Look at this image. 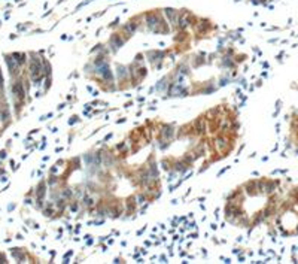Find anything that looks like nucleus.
Segmentation results:
<instances>
[{
  "label": "nucleus",
  "mask_w": 298,
  "mask_h": 264,
  "mask_svg": "<svg viewBox=\"0 0 298 264\" xmlns=\"http://www.w3.org/2000/svg\"><path fill=\"white\" fill-rule=\"evenodd\" d=\"M277 227L283 236L298 234V187L291 191L277 218Z\"/></svg>",
  "instance_id": "obj_1"
},
{
  "label": "nucleus",
  "mask_w": 298,
  "mask_h": 264,
  "mask_svg": "<svg viewBox=\"0 0 298 264\" xmlns=\"http://www.w3.org/2000/svg\"><path fill=\"white\" fill-rule=\"evenodd\" d=\"M143 18H145L146 27H148L151 31H154V29L158 27L160 23L163 21V16H161V14H158V12H148V14L143 15Z\"/></svg>",
  "instance_id": "obj_2"
},
{
  "label": "nucleus",
  "mask_w": 298,
  "mask_h": 264,
  "mask_svg": "<svg viewBox=\"0 0 298 264\" xmlns=\"http://www.w3.org/2000/svg\"><path fill=\"white\" fill-rule=\"evenodd\" d=\"M163 14L164 16H165V20H167V23L170 24V27H178V18H179V11H176V9L173 8H165L163 9Z\"/></svg>",
  "instance_id": "obj_3"
},
{
  "label": "nucleus",
  "mask_w": 298,
  "mask_h": 264,
  "mask_svg": "<svg viewBox=\"0 0 298 264\" xmlns=\"http://www.w3.org/2000/svg\"><path fill=\"white\" fill-rule=\"evenodd\" d=\"M124 39H122V36L119 34V33H113L111 36V39H109V45L113 48V51H116L118 48H121V46L124 45Z\"/></svg>",
  "instance_id": "obj_4"
},
{
  "label": "nucleus",
  "mask_w": 298,
  "mask_h": 264,
  "mask_svg": "<svg viewBox=\"0 0 298 264\" xmlns=\"http://www.w3.org/2000/svg\"><path fill=\"white\" fill-rule=\"evenodd\" d=\"M194 29H195L197 33H206V31L210 29V21H209V20H204V18H198L195 25H194Z\"/></svg>",
  "instance_id": "obj_5"
},
{
  "label": "nucleus",
  "mask_w": 298,
  "mask_h": 264,
  "mask_svg": "<svg viewBox=\"0 0 298 264\" xmlns=\"http://www.w3.org/2000/svg\"><path fill=\"white\" fill-rule=\"evenodd\" d=\"M291 131H292V140L298 145V111L291 120Z\"/></svg>",
  "instance_id": "obj_6"
},
{
  "label": "nucleus",
  "mask_w": 298,
  "mask_h": 264,
  "mask_svg": "<svg viewBox=\"0 0 298 264\" xmlns=\"http://www.w3.org/2000/svg\"><path fill=\"white\" fill-rule=\"evenodd\" d=\"M216 149L221 152V154L228 152V149H230V142H228V139H227V137H218V139H216Z\"/></svg>",
  "instance_id": "obj_7"
},
{
  "label": "nucleus",
  "mask_w": 298,
  "mask_h": 264,
  "mask_svg": "<svg viewBox=\"0 0 298 264\" xmlns=\"http://www.w3.org/2000/svg\"><path fill=\"white\" fill-rule=\"evenodd\" d=\"M246 193L249 194V196H256V194H261L260 188H258V182L256 181H249L247 184H246Z\"/></svg>",
  "instance_id": "obj_8"
},
{
  "label": "nucleus",
  "mask_w": 298,
  "mask_h": 264,
  "mask_svg": "<svg viewBox=\"0 0 298 264\" xmlns=\"http://www.w3.org/2000/svg\"><path fill=\"white\" fill-rule=\"evenodd\" d=\"M136 29H137V23H136L134 20H130L128 23H125L124 25H122V31L125 33L128 38H130L134 31H136Z\"/></svg>",
  "instance_id": "obj_9"
},
{
  "label": "nucleus",
  "mask_w": 298,
  "mask_h": 264,
  "mask_svg": "<svg viewBox=\"0 0 298 264\" xmlns=\"http://www.w3.org/2000/svg\"><path fill=\"white\" fill-rule=\"evenodd\" d=\"M160 133H161V137L165 139V140H170L171 137L174 136V130H173V127H170V125H164L163 130H161Z\"/></svg>",
  "instance_id": "obj_10"
},
{
  "label": "nucleus",
  "mask_w": 298,
  "mask_h": 264,
  "mask_svg": "<svg viewBox=\"0 0 298 264\" xmlns=\"http://www.w3.org/2000/svg\"><path fill=\"white\" fill-rule=\"evenodd\" d=\"M12 91H14V94L18 98H22V97H24V94H25V91H24V85H22L21 82H15L14 85H12Z\"/></svg>",
  "instance_id": "obj_11"
},
{
  "label": "nucleus",
  "mask_w": 298,
  "mask_h": 264,
  "mask_svg": "<svg viewBox=\"0 0 298 264\" xmlns=\"http://www.w3.org/2000/svg\"><path fill=\"white\" fill-rule=\"evenodd\" d=\"M195 130H197V133H200V134H203V133L206 131V120H204V118H200V120L195 122Z\"/></svg>",
  "instance_id": "obj_12"
},
{
  "label": "nucleus",
  "mask_w": 298,
  "mask_h": 264,
  "mask_svg": "<svg viewBox=\"0 0 298 264\" xmlns=\"http://www.w3.org/2000/svg\"><path fill=\"white\" fill-rule=\"evenodd\" d=\"M6 61H7V66H9L11 73H16V69H18V61L15 60V58H11V57H7Z\"/></svg>",
  "instance_id": "obj_13"
},
{
  "label": "nucleus",
  "mask_w": 298,
  "mask_h": 264,
  "mask_svg": "<svg viewBox=\"0 0 298 264\" xmlns=\"http://www.w3.org/2000/svg\"><path fill=\"white\" fill-rule=\"evenodd\" d=\"M128 76V70L124 66H118V78L119 79H125Z\"/></svg>",
  "instance_id": "obj_14"
},
{
  "label": "nucleus",
  "mask_w": 298,
  "mask_h": 264,
  "mask_svg": "<svg viewBox=\"0 0 298 264\" xmlns=\"http://www.w3.org/2000/svg\"><path fill=\"white\" fill-rule=\"evenodd\" d=\"M102 78H103V79H104V81H106V82H112V78H113V76H112L111 69H109V67L106 69V70H104L103 73H102Z\"/></svg>",
  "instance_id": "obj_15"
},
{
  "label": "nucleus",
  "mask_w": 298,
  "mask_h": 264,
  "mask_svg": "<svg viewBox=\"0 0 298 264\" xmlns=\"http://www.w3.org/2000/svg\"><path fill=\"white\" fill-rule=\"evenodd\" d=\"M174 169H176V172H182V173H185L186 172V164L183 163V161H178L176 164H174Z\"/></svg>",
  "instance_id": "obj_16"
},
{
  "label": "nucleus",
  "mask_w": 298,
  "mask_h": 264,
  "mask_svg": "<svg viewBox=\"0 0 298 264\" xmlns=\"http://www.w3.org/2000/svg\"><path fill=\"white\" fill-rule=\"evenodd\" d=\"M45 196V184H40L37 187V198H43Z\"/></svg>",
  "instance_id": "obj_17"
},
{
  "label": "nucleus",
  "mask_w": 298,
  "mask_h": 264,
  "mask_svg": "<svg viewBox=\"0 0 298 264\" xmlns=\"http://www.w3.org/2000/svg\"><path fill=\"white\" fill-rule=\"evenodd\" d=\"M84 204H85L87 207H91V206H94V200L89 196H85L84 197Z\"/></svg>",
  "instance_id": "obj_18"
},
{
  "label": "nucleus",
  "mask_w": 298,
  "mask_h": 264,
  "mask_svg": "<svg viewBox=\"0 0 298 264\" xmlns=\"http://www.w3.org/2000/svg\"><path fill=\"white\" fill-rule=\"evenodd\" d=\"M104 163H106L107 166H111V164H113V163H115V158L112 157L111 154H107V155H106V160H104Z\"/></svg>",
  "instance_id": "obj_19"
},
{
  "label": "nucleus",
  "mask_w": 298,
  "mask_h": 264,
  "mask_svg": "<svg viewBox=\"0 0 298 264\" xmlns=\"http://www.w3.org/2000/svg\"><path fill=\"white\" fill-rule=\"evenodd\" d=\"M165 87H167V81H165V79H163V81H160V84L156 85V90L161 91V90H164Z\"/></svg>",
  "instance_id": "obj_20"
},
{
  "label": "nucleus",
  "mask_w": 298,
  "mask_h": 264,
  "mask_svg": "<svg viewBox=\"0 0 298 264\" xmlns=\"http://www.w3.org/2000/svg\"><path fill=\"white\" fill-rule=\"evenodd\" d=\"M61 196L66 197V198H69V197H72V191L70 189H63V193H61Z\"/></svg>",
  "instance_id": "obj_21"
},
{
  "label": "nucleus",
  "mask_w": 298,
  "mask_h": 264,
  "mask_svg": "<svg viewBox=\"0 0 298 264\" xmlns=\"http://www.w3.org/2000/svg\"><path fill=\"white\" fill-rule=\"evenodd\" d=\"M127 207H128V212H133V209H134V202H133V200H128V202H127Z\"/></svg>",
  "instance_id": "obj_22"
},
{
  "label": "nucleus",
  "mask_w": 298,
  "mask_h": 264,
  "mask_svg": "<svg viewBox=\"0 0 298 264\" xmlns=\"http://www.w3.org/2000/svg\"><path fill=\"white\" fill-rule=\"evenodd\" d=\"M179 73H180V75H182V73H183V75H186V73H188V67H186L185 64L179 67Z\"/></svg>",
  "instance_id": "obj_23"
},
{
  "label": "nucleus",
  "mask_w": 298,
  "mask_h": 264,
  "mask_svg": "<svg viewBox=\"0 0 298 264\" xmlns=\"http://www.w3.org/2000/svg\"><path fill=\"white\" fill-rule=\"evenodd\" d=\"M192 161H194L192 155H186L185 158H183V163H192Z\"/></svg>",
  "instance_id": "obj_24"
},
{
  "label": "nucleus",
  "mask_w": 298,
  "mask_h": 264,
  "mask_svg": "<svg viewBox=\"0 0 298 264\" xmlns=\"http://www.w3.org/2000/svg\"><path fill=\"white\" fill-rule=\"evenodd\" d=\"M70 209H72V212H78V209H79V206H78V203L74 202V203L70 204Z\"/></svg>",
  "instance_id": "obj_25"
},
{
  "label": "nucleus",
  "mask_w": 298,
  "mask_h": 264,
  "mask_svg": "<svg viewBox=\"0 0 298 264\" xmlns=\"http://www.w3.org/2000/svg\"><path fill=\"white\" fill-rule=\"evenodd\" d=\"M203 63H204V60H203L201 57H197V60H195L194 64H195V66H200V64H203Z\"/></svg>",
  "instance_id": "obj_26"
},
{
  "label": "nucleus",
  "mask_w": 298,
  "mask_h": 264,
  "mask_svg": "<svg viewBox=\"0 0 298 264\" xmlns=\"http://www.w3.org/2000/svg\"><path fill=\"white\" fill-rule=\"evenodd\" d=\"M137 198H139V203H143V202H145V196H143V194H140Z\"/></svg>",
  "instance_id": "obj_27"
},
{
  "label": "nucleus",
  "mask_w": 298,
  "mask_h": 264,
  "mask_svg": "<svg viewBox=\"0 0 298 264\" xmlns=\"http://www.w3.org/2000/svg\"><path fill=\"white\" fill-rule=\"evenodd\" d=\"M118 23H119V18H116V20H115V21L111 24V27H115V25H118Z\"/></svg>",
  "instance_id": "obj_28"
},
{
  "label": "nucleus",
  "mask_w": 298,
  "mask_h": 264,
  "mask_svg": "<svg viewBox=\"0 0 298 264\" xmlns=\"http://www.w3.org/2000/svg\"><path fill=\"white\" fill-rule=\"evenodd\" d=\"M55 182H57L55 176H51V178H49V184H55Z\"/></svg>",
  "instance_id": "obj_29"
},
{
  "label": "nucleus",
  "mask_w": 298,
  "mask_h": 264,
  "mask_svg": "<svg viewBox=\"0 0 298 264\" xmlns=\"http://www.w3.org/2000/svg\"><path fill=\"white\" fill-rule=\"evenodd\" d=\"M174 179V173H170L169 175V181H173Z\"/></svg>",
  "instance_id": "obj_30"
},
{
  "label": "nucleus",
  "mask_w": 298,
  "mask_h": 264,
  "mask_svg": "<svg viewBox=\"0 0 298 264\" xmlns=\"http://www.w3.org/2000/svg\"><path fill=\"white\" fill-rule=\"evenodd\" d=\"M0 82H2V75H0Z\"/></svg>",
  "instance_id": "obj_31"
},
{
  "label": "nucleus",
  "mask_w": 298,
  "mask_h": 264,
  "mask_svg": "<svg viewBox=\"0 0 298 264\" xmlns=\"http://www.w3.org/2000/svg\"><path fill=\"white\" fill-rule=\"evenodd\" d=\"M237 2H238V0H237Z\"/></svg>",
  "instance_id": "obj_32"
}]
</instances>
